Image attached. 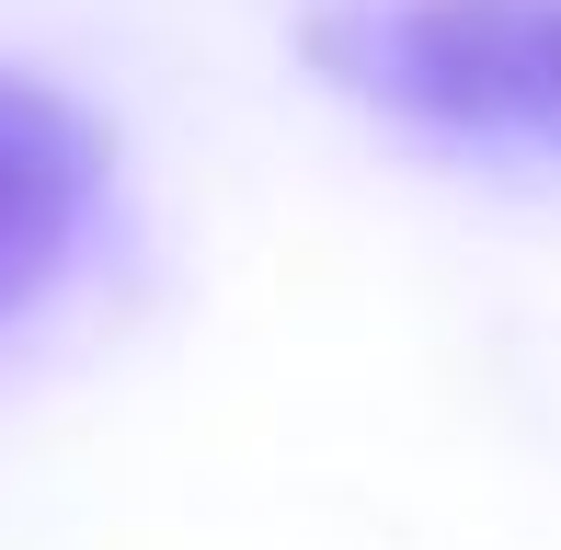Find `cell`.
Here are the masks:
<instances>
[{"instance_id":"obj_1","label":"cell","mask_w":561,"mask_h":550,"mask_svg":"<svg viewBox=\"0 0 561 550\" xmlns=\"http://www.w3.org/2000/svg\"><path fill=\"white\" fill-rule=\"evenodd\" d=\"M310 58L401 127L561 149V0H355L310 23Z\"/></svg>"},{"instance_id":"obj_2","label":"cell","mask_w":561,"mask_h":550,"mask_svg":"<svg viewBox=\"0 0 561 550\" xmlns=\"http://www.w3.org/2000/svg\"><path fill=\"white\" fill-rule=\"evenodd\" d=\"M104 184V138L81 104H58L46 81H0V321L69 264Z\"/></svg>"}]
</instances>
